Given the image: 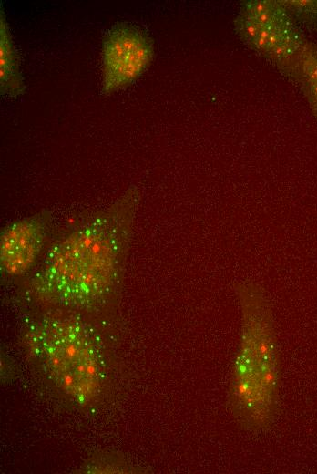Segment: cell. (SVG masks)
I'll list each match as a JSON object with an SVG mask.
<instances>
[{"instance_id": "6da1fadb", "label": "cell", "mask_w": 317, "mask_h": 474, "mask_svg": "<svg viewBox=\"0 0 317 474\" xmlns=\"http://www.w3.org/2000/svg\"><path fill=\"white\" fill-rule=\"evenodd\" d=\"M139 202L137 187L72 225L46 251L31 279L36 298L91 310L112 294L128 252Z\"/></svg>"}, {"instance_id": "9c48e42d", "label": "cell", "mask_w": 317, "mask_h": 474, "mask_svg": "<svg viewBox=\"0 0 317 474\" xmlns=\"http://www.w3.org/2000/svg\"><path fill=\"white\" fill-rule=\"evenodd\" d=\"M291 15L317 27V1H281Z\"/></svg>"}, {"instance_id": "8992f818", "label": "cell", "mask_w": 317, "mask_h": 474, "mask_svg": "<svg viewBox=\"0 0 317 474\" xmlns=\"http://www.w3.org/2000/svg\"><path fill=\"white\" fill-rule=\"evenodd\" d=\"M235 29L249 47L264 57L284 73L296 59L306 41L293 18L261 24L238 15Z\"/></svg>"}, {"instance_id": "52a82bcc", "label": "cell", "mask_w": 317, "mask_h": 474, "mask_svg": "<svg viewBox=\"0 0 317 474\" xmlns=\"http://www.w3.org/2000/svg\"><path fill=\"white\" fill-rule=\"evenodd\" d=\"M0 90L16 98L26 91L17 55L4 12H0Z\"/></svg>"}, {"instance_id": "3957f363", "label": "cell", "mask_w": 317, "mask_h": 474, "mask_svg": "<svg viewBox=\"0 0 317 474\" xmlns=\"http://www.w3.org/2000/svg\"><path fill=\"white\" fill-rule=\"evenodd\" d=\"M26 342L55 386L72 400L85 405L97 396L98 350L92 329L81 317L45 314L29 325Z\"/></svg>"}, {"instance_id": "ba28073f", "label": "cell", "mask_w": 317, "mask_h": 474, "mask_svg": "<svg viewBox=\"0 0 317 474\" xmlns=\"http://www.w3.org/2000/svg\"><path fill=\"white\" fill-rule=\"evenodd\" d=\"M284 75L300 84L317 116V46L306 42Z\"/></svg>"}, {"instance_id": "277c9868", "label": "cell", "mask_w": 317, "mask_h": 474, "mask_svg": "<svg viewBox=\"0 0 317 474\" xmlns=\"http://www.w3.org/2000/svg\"><path fill=\"white\" fill-rule=\"evenodd\" d=\"M150 37L129 23H118L106 34L102 45V91L109 94L131 84L153 57Z\"/></svg>"}, {"instance_id": "5b68a950", "label": "cell", "mask_w": 317, "mask_h": 474, "mask_svg": "<svg viewBox=\"0 0 317 474\" xmlns=\"http://www.w3.org/2000/svg\"><path fill=\"white\" fill-rule=\"evenodd\" d=\"M50 222V213L41 211L4 227L0 234V267L3 273L20 276L36 265L46 245Z\"/></svg>"}, {"instance_id": "7a4b0ae2", "label": "cell", "mask_w": 317, "mask_h": 474, "mask_svg": "<svg viewBox=\"0 0 317 474\" xmlns=\"http://www.w3.org/2000/svg\"><path fill=\"white\" fill-rule=\"evenodd\" d=\"M234 290L241 326L227 405L241 429L260 433L271 428L279 407L280 366L273 316L261 284L241 281Z\"/></svg>"}]
</instances>
